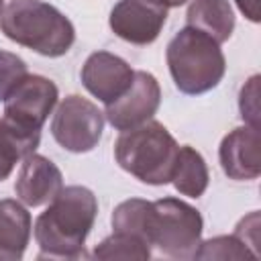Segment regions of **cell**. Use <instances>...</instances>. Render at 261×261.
Segmentation results:
<instances>
[{"instance_id":"cell-9","label":"cell","mask_w":261,"mask_h":261,"mask_svg":"<svg viewBox=\"0 0 261 261\" xmlns=\"http://www.w3.org/2000/svg\"><path fill=\"white\" fill-rule=\"evenodd\" d=\"M167 20V6L159 0H118L110 10L112 33L133 45L153 43Z\"/></svg>"},{"instance_id":"cell-2","label":"cell","mask_w":261,"mask_h":261,"mask_svg":"<svg viewBox=\"0 0 261 261\" xmlns=\"http://www.w3.org/2000/svg\"><path fill=\"white\" fill-rule=\"evenodd\" d=\"M0 31L16 45L29 47L45 57L65 55L75 41L71 20L43 0L6 2L0 12Z\"/></svg>"},{"instance_id":"cell-23","label":"cell","mask_w":261,"mask_h":261,"mask_svg":"<svg viewBox=\"0 0 261 261\" xmlns=\"http://www.w3.org/2000/svg\"><path fill=\"white\" fill-rule=\"evenodd\" d=\"M241 14H245L251 22H259V0H234Z\"/></svg>"},{"instance_id":"cell-18","label":"cell","mask_w":261,"mask_h":261,"mask_svg":"<svg viewBox=\"0 0 261 261\" xmlns=\"http://www.w3.org/2000/svg\"><path fill=\"white\" fill-rule=\"evenodd\" d=\"M92 257L96 259H137L147 261L151 257V245L141 237L126 232H112L102 243L96 245Z\"/></svg>"},{"instance_id":"cell-6","label":"cell","mask_w":261,"mask_h":261,"mask_svg":"<svg viewBox=\"0 0 261 261\" xmlns=\"http://www.w3.org/2000/svg\"><path fill=\"white\" fill-rule=\"evenodd\" d=\"M104 130V112L84 96H65L53 114L51 135L59 147L71 153H88L98 147Z\"/></svg>"},{"instance_id":"cell-12","label":"cell","mask_w":261,"mask_h":261,"mask_svg":"<svg viewBox=\"0 0 261 261\" xmlns=\"http://www.w3.org/2000/svg\"><path fill=\"white\" fill-rule=\"evenodd\" d=\"M61 188H63V173L49 157L31 153L20 161V169L14 181V192L24 206L37 208L49 204L59 194Z\"/></svg>"},{"instance_id":"cell-19","label":"cell","mask_w":261,"mask_h":261,"mask_svg":"<svg viewBox=\"0 0 261 261\" xmlns=\"http://www.w3.org/2000/svg\"><path fill=\"white\" fill-rule=\"evenodd\" d=\"M196 259H257V255L237 237V234H220L208 241H200Z\"/></svg>"},{"instance_id":"cell-24","label":"cell","mask_w":261,"mask_h":261,"mask_svg":"<svg viewBox=\"0 0 261 261\" xmlns=\"http://www.w3.org/2000/svg\"><path fill=\"white\" fill-rule=\"evenodd\" d=\"M161 4H165L167 8H175V6H181V4H186L188 0H159Z\"/></svg>"},{"instance_id":"cell-8","label":"cell","mask_w":261,"mask_h":261,"mask_svg":"<svg viewBox=\"0 0 261 261\" xmlns=\"http://www.w3.org/2000/svg\"><path fill=\"white\" fill-rule=\"evenodd\" d=\"M161 104V88L153 73L149 71H135L130 88L114 102L106 104L104 118L116 130L135 128L147 120H151Z\"/></svg>"},{"instance_id":"cell-5","label":"cell","mask_w":261,"mask_h":261,"mask_svg":"<svg viewBox=\"0 0 261 261\" xmlns=\"http://www.w3.org/2000/svg\"><path fill=\"white\" fill-rule=\"evenodd\" d=\"M202 214L179 198L153 202L149 222V245L171 259H196L202 241Z\"/></svg>"},{"instance_id":"cell-22","label":"cell","mask_w":261,"mask_h":261,"mask_svg":"<svg viewBox=\"0 0 261 261\" xmlns=\"http://www.w3.org/2000/svg\"><path fill=\"white\" fill-rule=\"evenodd\" d=\"M232 234H237L257 257L261 255L259 253V212H251L249 216H245V218H241V222L237 224V228H234V232Z\"/></svg>"},{"instance_id":"cell-25","label":"cell","mask_w":261,"mask_h":261,"mask_svg":"<svg viewBox=\"0 0 261 261\" xmlns=\"http://www.w3.org/2000/svg\"><path fill=\"white\" fill-rule=\"evenodd\" d=\"M2 6H4V0H0V12H2Z\"/></svg>"},{"instance_id":"cell-4","label":"cell","mask_w":261,"mask_h":261,"mask_svg":"<svg viewBox=\"0 0 261 261\" xmlns=\"http://www.w3.org/2000/svg\"><path fill=\"white\" fill-rule=\"evenodd\" d=\"M177 141L157 120H147L135 128L122 130L114 143L116 163L149 186H165L171 179Z\"/></svg>"},{"instance_id":"cell-3","label":"cell","mask_w":261,"mask_h":261,"mask_svg":"<svg viewBox=\"0 0 261 261\" xmlns=\"http://www.w3.org/2000/svg\"><path fill=\"white\" fill-rule=\"evenodd\" d=\"M165 59L175 88L190 96L210 92L226 71L220 43L188 24L167 43Z\"/></svg>"},{"instance_id":"cell-15","label":"cell","mask_w":261,"mask_h":261,"mask_svg":"<svg viewBox=\"0 0 261 261\" xmlns=\"http://www.w3.org/2000/svg\"><path fill=\"white\" fill-rule=\"evenodd\" d=\"M41 143V130L27 128L8 116L0 118V181L10 177L14 165L35 153Z\"/></svg>"},{"instance_id":"cell-17","label":"cell","mask_w":261,"mask_h":261,"mask_svg":"<svg viewBox=\"0 0 261 261\" xmlns=\"http://www.w3.org/2000/svg\"><path fill=\"white\" fill-rule=\"evenodd\" d=\"M151 210L153 202L141 200V198H130L120 202L114 212H112V232H126L141 237L143 241L149 243V222H151Z\"/></svg>"},{"instance_id":"cell-20","label":"cell","mask_w":261,"mask_h":261,"mask_svg":"<svg viewBox=\"0 0 261 261\" xmlns=\"http://www.w3.org/2000/svg\"><path fill=\"white\" fill-rule=\"evenodd\" d=\"M29 73L27 63L10 51L0 49V102L6 100L10 90Z\"/></svg>"},{"instance_id":"cell-7","label":"cell","mask_w":261,"mask_h":261,"mask_svg":"<svg viewBox=\"0 0 261 261\" xmlns=\"http://www.w3.org/2000/svg\"><path fill=\"white\" fill-rule=\"evenodd\" d=\"M57 100L59 90L49 77L27 73L6 96L4 116L27 128L41 130L45 120L57 106Z\"/></svg>"},{"instance_id":"cell-10","label":"cell","mask_w":261,"mask_h":261,"mask_svg":"<svg viewBox=\"0 0 261 261\" xmlns=\"http://www.w3.org/2000/svg\"><path fill=\"white\" fill-rule=\"evenodd\" d=\"M84 88L102 104L118 100L133 84L135 69L118 55L108 51H94L82 65Z\"/></svg>"},{"instance_id":"cell-11","label":"cell","mask_w":261,"mask_h":261,"mask_svg":"<svg viewBox=\"0 0 261 261\" xmlns=\"http://www.w3.org/2000/svg\"><path fill=\"white\" fill-rule=\"evenodd\" d=\"M261 141L259 128L237 126L226 133L218 147V159L222 171L237 181H249L261 173Z\"/></svg>"},{"instance_id":"cell-16","label":"cell","mask_w":261,"mask_h":261,"mask_svg":"<svg viewBox=\"0 0 261 261\" xmlns=\"http://www.w3.org/2000/svg\"><path fill=\"white\" fill-rule=\"evenodd\" d=\"M208 165L200 151H196L190 145H181L175 155L173 171H171V184L173 188L188 198H200L208 188Z\"/></svg>"},{"instance_id":"cell-21","label":"cell","mask_w":261,"mask_h":261,"mask_svg":"<svg viewBox=\"0 0 261 261\" xmlns=\"http://www.w3.org/2000/svg\"><path fill=\"white\" fill-rule=\"evenodd\" d=\"M239 110L245 124L259 128V75H251L241 88Z\"/></svg>"},{"instance_id":"cell-1","label":"cell","mask_w":261,"mask_h":261,"mask_svg":"<svg viewBox=\"0 0 261 261\" xmlns=\"http://www.w3.org/2000/svg\"><path fill=\"white\" fill-rule=\"evenodd\" d=\"M98 214V200L86 186H63L33 224L39 259H80Z\"/></svg>"},{"instance_id":"cell-14","label":"cell","mask_w":261,"mask_h":261,"mask_svg":"<svg viewBox=\"0 0 261 261\" xmlns=\"http://www.w3.org/2000/svg\"><path fill=\"white\" fill-rule=\"evenodd\" d=\"M188 27L202 31L216 43H226L234 31V12L228 0H192L186 12Z\"/></svg>"},{"instance_id":"cell-13","label":"cell","mask_w":261,"mask_h":261,"mask_svg":"<svg viewBox=\"0 0 261 261\" xmlns=\"http://www.w3.org/2000/svg\"><path fill=\"white\" fill-rule=\"evenodd\" d=\"M31 212L20 200H0V261L22 259L31 241Z\"/></svg>"}]
</instances>
